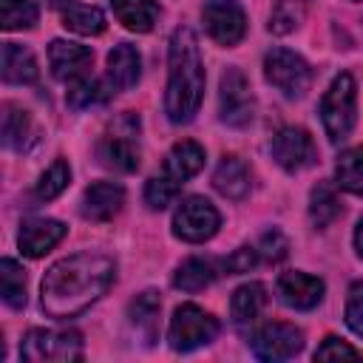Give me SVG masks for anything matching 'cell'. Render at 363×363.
<instances>
[{"label":"cell","mask_w":363,"mask_h":363,"mask_svg":"<svg viewBox=\"0 0 363 363\" xmlns=\"http://www.w3.org/2000/svg\"><path fill=\"white\" fill-rule=\"evenodd\" d=\"M111 9L116 14V20L128 31H136V34L150 31L156 17H159L156 0H111Z\"/></svg>","instance_id":"603a6c76"},{"label":"cell","mask_w":363,"mask_h":363,"mask_svg":"<svg viewBox=\"0 0 363 363\" xmlns=\"http://www.w3.org/2000/svg\"><path fill=\"white\" fill-rule=\"evenodd\" d=\"M337 216H340V201H337L335 190L329 184H323V182L318 187H312V196H309V218H312V224L318 230H323Z\"/></svg>","instance_id":"4316f807"},{"label":"cell","mask_w":363,"mask_h":363,"mask_svg":"<svg viewBox=\"0 0 363 363\" xmlns=\"http://www.w3.org/2000/svg\"><path fill=\"white\" fill-rule=\"evenodd\" d=\"M354 102H357V88L352 74H337L320 99V119L332 142H340L349 136L354 125Z\"/></svg>","instance_id":"5b68a950"},{"label":"cell","mask_w":363,"mask_h":363,"mask_svg":"<svg viewBox=\"0 0 363 363\" xmlns=\"http://www.w3.org/2000/svg\"><path fill=\"white\" fill-rule=\"evenodd\" d=\"M48 62H51V74L57 79L77 82V79L88 77V68L94 62V51L88 45H79V43L54 40L48 45Z\"/></svg>","instance_id":"4fadbf2b"},{"label":"cell","mask_w":363,"mask_h":363,"mask_svg":"<svg viewBox=\"0 0 363 363\" xmlns=\"http://www.w3.org/2000/svg\"><path fill=\"white\" fill-rule=\"evenodd\" d=\"M96 153L105 167L119 173H133L139 167V116L130 111L116 116L108 133L102 136Z\"/></svg>","instance_id":"3957f363"},{"label":"cell","mask_w":363,"mask_h":363,"mask_svg":"<svg viewBox=\"0 0 363 363\" xmlns=\"http://www.w3.org/2000/svg\"><path fill=\"white\" fill-rule=\"evenodd\" d=\"M62 26L74 34L82 37H94L105 31V14L96 6H82V3H68V9L62 11Z\"/></svg>","instance_id":"484cf974"},{"label":"cell","mask_w":363,"mask_h":363,"mask_svg":"<svg viewBox=\"0 0 363 363\" xmlns=\"http://www.w3.org/2000/svg\"><path fill=\"white\" fill-rule=\"evenodd\" d=\"M167 65H170V74H167L164 111L170 122L184 125L196 116L201 96H204V65H201L199 40L193 28L182 26L173 31Z\"/></svg>","instance_id":"7a4b0ae2"},{"label":"cell","mask_w":363,"mask_h":363,"mask_svg":"<svg viewBox=\"0 0 363 363\" xmlns=\"http://www.w3.org/2000/svg\"><path fill=\"white\" fill-rule=\"evenodd\" d=\"M37 6L34 0H0V26L6 31H23L37 23Z\"/></svg>","instance_id":"4dcf8cb0"},{"label":"cell","mask_w":363,"mask_h":363,"mask_svg":"<svg viewBox=\"0 0 363 363\" xmlns=\"http://www.w3.org/2000/svg\"><path fill=\"white\" fill-rule=\"evenodd\" d=\"M258 255L264 258V261H284L286 258V252H289V241H286V235L281 233V230H267L264 235H261V241H258Z\"/></svg>","instance_id":"e575fe53"},{"label":"cell","mask_w":363,"mask_h":363,"mask_svg":"<svg viewBox=\"0 0 363 363\" xmlns=\"http://www.w3.org/2000/svg\"><path fill=\"white\" fill-rule=\"evenodd\" d=\"M303 349V335L292 323H267L252 335V352L261 360H286Z\"/></svg>","instance_id":"7c38bea8"},{"label":"cell","mask_w":363,"mask_h":363,"mask_svg":"<svg viewBox=\"0 0 363 363\" xmlns=\"http://www.w3.org/2000/svg\"><path fill=\"white\" fill-rule=\"evenodd\" d=\"M113 275L116 264L102 252H77L71 258H62L43 275V309L51 318H74L108 292Z\"/></svg>","instance_id":"6da1fadb"},{"label":"cell","mask_w":363,"mask_h":363,"mask_svg":"<svg viewBox=\"0 0 363 363\" xmlns=\"http://www.w3.org/2000/svg\"><path fill=\"white\" fill-rule=\"evenodd\" d=\"M337 357H360V352H357L354 346L343 343L340 337H332V335H329V337L318 346L315 360H337Z\"/></svg>","instance_id":"74e56055"},{"label":"cell","mask_w":363,"mask_h":363,"mask_svg":"<svg viewBox=\"0 0 363 363\" xmlns=\"http://www.w3.org/2000/svg\"><path fill=\"white\" fill-rule=\"evenodd\" d=\"M303 17H306V0H278L269 14V31L289 34L303 23Z\"/></svg>","instance_id":"1f68e13d"},{"label":"cell","mask_w":363,"mask_h":363,"mask_svg":"<svg viewBox=\"0 0 363 363\" xmlns=\"http://www.w3.org/2000/svg\"><path fill=\"white\" fill-rule=\"evenodd\" d=\"M255 99L250 91L247 77L238 68H227L218 82V116L230 128H244L252 122Z\"/></svg>","instance_id":"ba28073f"},{"label":"cell","mask_w":363,"mask_h":363,"mask_svg":"<svg viewBox=\"0 0 363 363\" xmlns=\"http://www.w3.org/2000/svg\"><path fill=\"white\" fill-rule=\"evenodd\" d=\"M125 204V190L122 184L113 182H96L85 190L82 196V216L88 221H111Z\"/></svg>","instance_id":"2e32d148"},{"label":"cell","mask_w":363,"mask_h":363,"mask_svg":"<svg viewBox=\"0 0 363 363\" xmlns=\"http://www.w3.org/2000/svg\"><path fill=\"white\" fill-rule=\"evenodd\" d=\"M255 261H258V250L255 247H238L230 258H224L221 264H224V272L227 275H241V272H250L252 267H255Z\"/></svg>","instance_id":"8d00e7d4"},{"label":"cell","mask_w":363,"mask_h":363,"mask_svg":"<svg viewBox=\"0 0 363 363\" xmlns=\"http://www.w3.org/2000/svg\"><path fill=\"white\" fill-rule=\"evenodd\" d=\"M207 34L218 45H235L247 34V14L238 0H207L201 9Z\"/></svg>","instance_id":"30bf717a"},{"label":"cell","mask_w":363,"mask_h":363,"mask_svg":"<svg viewBox=\"0 0 363 363\" xmlns=\"http://www.w3.org/2000/svg\"><path fill=\"white\" fill-rule=\"evenodd\" d=\"M354 250H357V255L363 258V218L357 221V230H354Z\"/></svg>","instance_id":"f35d334b"},{"label":"cell","mask_w":363,"mask_h":363,"mask_svg":"<svg viewBox=\"0 0 363 363\" xmlns=\"http://www.w3.org/2000/svg\"><path fill=\"white\" fill-rule=\"evenodd\" d=\"M0 289H3V301L11 309L26 306V272L11 258H3L0 261Z\"/></svg>","instance_id":"f546056e"},{"label":"cell","mask_w":363,"mask_h":363,"mask_svg":"<svg viewBox=\"0 0 363 363\" xmlns=\"http://www.w3.org/2000/svg\"><path fill=\"white\" fill-rule=\"evenodd\" d=\"M179 190H182V184H176V182H170L167 176L156 173V176L147 182V187H145V201H147L150 210H164V207L179 196Z\"/></svg>","instance_id":"836d02e7"},{"label":"cell","mask_w":363,"mask_h":363,"mask_svg":"<svg viewBox=\"0 0 363 363\" xmlns=\"http://www.w3.org/2000/svg\"><path fill=\"white\" fill-rule=\"evenodd\" d=\"M68 182H71V170H68V162H62V159H57L43 176H40V182H37V187H34V196L40 199V201H51V199H57L65 187H68Z\"/></svg>","instance_id":"d6a6232c"},{"label":"cell","mask_w":363,"mask_h":363,"mask_svg":"<svg viewBox=\"0 0 363 363\" xmlns=\"http://www.w3.org/2000/svg\"><path fill=\"white\" fill-rule=\"evenodd\" d=\"M108 96H113L108 79H91V77H82L77 82H68V105L71 108H88V105H96V102H105Z\"/></svg>","instance_id":"f1b7e54d"},{"label":"cell","mask_w":363,"mask_h":363,"mask_svg":"<svg viewBox=\"0 0 363 363\" xmlns=\"http://www.w3.org/2000/svg\"><path fill=\"white\" fill-rule=\"evenodd\" d=\"M278 295L292 309H312L323 298V281L306 272H284L278 278Z\"/></svg>","instance_id":"9a60e30c"},{"label":"cell","mask_w":363,"mask_h":363,"mask_svg":"<svg viewBox=\"0 0 363 363\" xmlns=\"http://www.w3.org/2000/svg\"><path fill=\"white\" fill-rule=\"evenodd\" d=\"M45 3H48V6H54V9H60V6H65L68 0H45Z\"/></svg>","instance_id":"ab89813d"},{"label":"cell","mask_w":363,"mask_h":363,"mask_svg":"<svg viewBox=\"0 0 363 363\" xmlns=\"http://www.w3.org/2000/svg\"><path fill=\"white\" fill-rule=\"evenodd\" d=\"M204 167V147L199 142H176L170 147V153L164 156V167H162V176H167L170 182L176 184H184L187 179H193L199 170Z\"/></svg>","instance_id":"ac0fdd59"},{"label":"cell","mask_w":363,"mask_h":363,"mask_svg":"<svg viewBox=\"0 0 363 363\" xmlns=\"http://www.w3.org/2000/svg\"><path fill=\"white\" fill-rule=\"evenodd\" d=\"M264 74H267V82H272L284 96H301L312 82V68L306 65V60L286 48L267 51Z\"/></svg>","instance_id":"52a82bcc"},{"label":"cell","mask_w":363,"mask_h":363,"mask_svg":"<svg viewBox=\"0 0 363 363\" xmlns=\"http://www.w3.org/2000/svg\"><path fill=\"white\" fill-rule=\"evenodd\" d=\"M20 357L28 363H71L82 357V335L77 329H28L20 343Z\"/></svg>","instance_id":"277c9868"},{"label":"cell","mask_w":363,"mask_h":363,"mask_svg":"<svg viewBox=\"0 0 363 363\" xmlns=\"http://www.w3.org/2000/svg\"><path fill=\"white\" fill-rule=\"evenodd\" d=\"M216 278V264L210 258H187L176 275H173V286L182 292H201L204 286H210Z\"/></svg>","instance_id":"d4e9b609"},{"label":"cell","mask_w":363,"mask_h":363,"mask_svg":"<svg viewBox=\"0 0 363 363\" xmlns=\"http://www.w3.org/2000/svg\"><path fill=\"white\" fill-rule=\"evenodd\" d=\"M216 335H218V320L210 312L199 309L196 303L179 306L173 312L170 329H167L170 349H176V352H193V349L210 343Z\"/></svg>","instance_id":"8992f818"},{"label":"cell","mask_w":363,"mask_h":363,"mask_svg":"<svg viewBox=\"0 0 363 363\" xmlns=\"http://www.w3.org/2000/svg\"><path fill=\"white\" fill-rule=\"evenodd\" d=\"M159 309H162V301H159V292H153V289L136 295L130 301V306H128L130 323L136 326V332H142V337H145L147 346L156 340V318H159Z\"/></svg>","instance_id":"cb8c5ba5"},{"label":"cell","mask_w":363,"mask_h":363,"mask_svg":"<svg viewBox=\"0 0 363 363\" xmlns=\"http://www.w3.org/2000/svg\"><path fill=\"white\" fill-rule=\"evenodd\" d=\"M213 184H216V190H218L221 196L238 201V199H244V196L250 193V184H252L250 167L244 164V159H238V156L230 153V156H224V159L218 162V167H216V173H213Z\"/></svg>","instance_id":"d6986e66"},{"label":"cell","mask_w":363,"mask_h":363,"mask_svg":"<svg viewBox=\"0 0 363 363\" xmlns=\"http://www.w3.org/2000/svg\"><path fill=\"white\" fill-rule=\"evenodd\" d=\"M40 68L34 54L26 45L17 43H3V79L11 85H31L37 82Z\"/></svg>","instance_id":"44dd1931"},{"label":"cell","mask_w":363,"mask_h":363,"mask_svg":"<svg viewBox=\"0 0 363 363\" xmlns=\"http://www.w3.org/2000/svg\"><path fill=\"white\" fill-rule=\"evenodd\" d=\"M139 74H142V60H139V51L130 45V43H119L113 45V51L108 54V85L113 94L119 91H128L139 82Z\"/></svg>","instance_id":"e0dca14e"},{"label":"cell","mask_w":363,"mask_h":363,"mask_svg":"<svg viewBox=\"0 0 363 363\" xmlns=\"http://www.w3.org/2000/svg\"><path fill=\"white\" fill-rule=\"evenodd\" d=\"M62 235H65V224L62 221H57V218H28L20 227L17 244H20L23 255L40 258L51 247H57L62 241Z\"/></svg>","instance_id":"5bb4252c"},{"label":"cell","mask_w":363,"mask_h":363,"mask_svg":"<svg viewBox=\"0 0 363 363\" xmlns=\"http://www.w3.org/2000/svg\"><path fill=\"white\" fill-rule=\"evenodd\" d=\"M267 301H269V295H267V286H264V284H255V281H252V284L238 286V289L233 292V298H230L233 323H238V326L255 323L258 315L267 309Z\"/></svg>","instance_id":"7402d4cb"},{"label":"cell","mask_w":363,"mask_h":363,"mask_svg":"<svg viewBox=\"0 0 363 363\" xmlns=\"http://www.w3.org/2000/svg\"><path fill=\"white\" fill-rule=\"evenodd\" d=\"M346 323L354 335H363V281L352 284L349 301H346Z\"/></svg>","instance_id":"d590c367"},{"label":"cell","mask_w":363,"mask_h":363,"mask_svg":"<svg viewBox=\"0 0 363 363\" xmlns=\"http://www.w3.org/2000/svg\"><path fill=\"white\" fill-rule=\"evenodd\" d=\"M218 224H221V216H218V210L204 196L184 199L176 207V216H173V233H176V238L190 241V244H199V241L213 238L216 230H218Z\"/></svg>","instance_id":"9c48e42d"},{"label":"cell","mask_w":363,"mask_h":363,"mask_svg":"<svg viewBox=\"0 0 363 363\" xmlns=\"http://www.w3.org/2000/svg\"><path fill=\"white\" fill-rule=\"evenodd\" d=\"M272 159L286 170V173H298L303 167H312L318 159L315 142L303 128H284L275 133L272 139Z\"/></svg>","instance_id":"8fae6325"},{"label":"cell","mask_w":363,"mask_h":363,"mask_svg":"<svg viewBox=\"0 0 363 363\" xmlns=\"http://www.w3.org/2000/svg\"><path fill=\"white\" fill-rule=\"evenodd\" d=\"M335 179L343 190L354 193V196H363V145L346 150L340 159H337V167H335Z\"/></svg>","instance_id":"83f0119b"},{"label":"cell","mask_w":363,"mask_h":363,"mask_svg":"<svg viewBox=\"0 0 363 363\" xmlns=\"http://www.w3.org/2000/svg\"><path fill=\"white\" fill-rule=\"evenodd\" d=\"M3 142L6 147L23 153L37 142V128L28 116V111L17 108V105H3Z\"/></svg>","instance_id":"ffe728a7"}]
</instances>
